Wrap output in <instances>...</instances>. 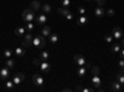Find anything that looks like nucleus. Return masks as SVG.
Returning <instances> with one entry per match:
<instances>
[{
    "instance_id": "obj_42",
    "label": "nucleus",
    "mask_w": 124,
    "mask_h": 92,
    "mask_svg": "<svg viewBox=\"0 0 124 92\" xmlns=\"http://www.w3.org/2000/svg\"><path fill=\"white\" fill-rule=\"evenodd\" d=\"M120 46H122V47H124V39L122 40V42H120Z\"/></svg>"
},
{
    "instance_id": "obj_18",
    "label": "nucleus",
    "mask_w": 124,
    "mask_h": 92,
    "mask_svg": "<svg viewBox=\"0 0 124 92\" xmlns=\"http://www.w3.org/2000/svg\"><path fill=\"white\" fill-rule=\"evenodd\" d=\"M15 34H16V36H23V35H25L26 34V29L25 27H16V30H15Z\"/></svg>"
},
{
    "instance_id": "obj_33",
    "label": "nucleus",
    "mask_w": 124,
    "mask_h": 92,
    "mask_svg": "<svg viewBox=\"0 0 124 92\" xmlns=\"http://www.w3.org/2000/svg\"><path fill=\"white\" fill-rule=\"evenodd\" d=\"M61 4L63 8H68L71 5V0H61Z\"/></svg>"
},
{
    "instance_id": "obj_5",
    "label": "nucleus",
    "mask_w": 124,
    "mask_h": 92,
    "mask_svg": "<svg viewBox=\"0 0 124 92\" xmlns=\"http://www.w3.org/2000/svg\"><path fill=\"white\" fill-rule=\"evenodd\" d=\"M30 45H32V34H31L30 31H26V34H25V40H24V42H23V46L26 47V46H30Z\"/></svg>"
},
{
    "instance_id": "obj_19",
    "label": "nucleus",
    "mask_w": 124,
    "mask_h": 92,
    "mask_svg": "<svg viewBox=\"0 0 124 92\" xmlns=\"http://www.w3.org/2000/svg\"><path fill=\"white\" fill-rule=\"evenodd\" d=\"M41 9H42V11H44L45 14H48V13L52 11V8H51V5H50V4H42Z\"/></svg>"
},
{
    "instance_id": "obj_16",
    "label": "nucleus",
    "mask_w": 124,
    "mask_h": 92,
    "mask_svg": "<svg viewBox=\"0 0 124 92\" xmlns=\"http://www.w3.org/2000/svg\"><path fill=\"white\" fill-rule=\"evenodd\" d=\"M87 23H88V17H87L86 15H81V16L78 17V20H77V25H79V26L86 25Z\"/></svg>"
},
{
    "instance_id": "obj_40",
    "label": "nucleus",
    "mask_w": 124,
    "mask_h": 92,
    "mask_svg": "<svg viewBox=\"0 0 124 92\" xmlns=\"http://www.w3.org/2000/svg\"><path fill=\"white\" fill-rule=\"evenodd\" d=\"M66 19H67V20H72V19H73V14H72V13H68V14L66 15Z\"/></svg>"
},
{
    "instance_id": "obj_30",
    "label": "nucleus",
    "mask_w": 124,
    "mask_h": 92,
    "mask_svg": "<svg viewBox=\"0 0 124 92\" xmlns=\"http://www.w3.org/2000/svg\"><path fill=\"white\" fill-rule=\"evenodd\" d=\"M14 82L13 81H8V82H5V87H6V90H13V87H14Z\"/></svg>"
},
{
    "instance_id": "obj_11",
    "label": "nucleus",
    "mask_w": 124,
    "mask_h": 92,
    "mask_svg": "<svg viewBox=\"0 0 124 92\" xmlns=\"http://www.w3.org/2000/svg\"><path fill=\"white\" fill-rule=\"evenodd\" d=\"M40 68H41V71H42V72H46V74H48L50 71H51V66H50V64L47 62V61H41Z\"/></svg>"
},
{
    "instance_id": "obj_27",
    "label": "nucleus",
    "mask_w": 124,
    "mask_h": 92,
    "mask_svg": "<svg viewBox=\"0 0 124 92\" xmlns=\"http://www.w3.org/2000/svg\"><path fill=\"white\" fill-rule=\"evenodd\" d=\"M116 80L118 81V82L120 84V85H124V74H118L117 75V77H116Z\"/></svg>"
},
{
    "instance_id": "obj_29",
    "label": "nucleus",
    "mask_w": 124,
    "mask_h": 92,
    "mask_svg": "<svg viewBox=\"0 0 124 92\" xmlns=\"http://www.w3.org/2000/svg\"><path fill=\"white\" fill-rule=\"evenodd\" d=\"M34 29H35V26H34L32 21H31V23H26V31L32 33V31H34Z\"/></svg>"
},
{
    "instance_id": "obj_34",
    "label": "nucleus",
    "mask_w": 124,
    "mask_h": 92,
    "mask_svg": "<svg viewBox=\"0 0 124 92\" xmlns=\"http://www.w3.org/2000/svg\"><path fill=\"white\" fill-rule=\"evenodd\" d=\"M78 14H81V15H85L86 14V9L83 8V6H78Z\"/></svg>"
},
{
    "instance_id": "obj_7",
    "label": "nucleus",
    "mask_w": 124,
    "mask_h": 92,
    "mask_svg": "<svg viewBox=\"0 0 124 92\" xmlns=\"http://www.w3.org/2000/svg\"><path fill=\"white\" fill-rule=\"evenodd\" d=\"M112 35L113 37H114V40H120L123 37V31H122V29L116 26L114 29H113V31H112Z\"/></svg>"
},
{
    "instance_id": "obj_3",
    "label": "nucleus",
    "mask_w": 124,
    "mask_h": 92,
    "mask_svg": "<svg viewBox=\"0 0 124 92\" xmlns=\"http://www.w3.org/2000/svg\"><path fill=\"white\" fill-rule=\"evenodd\" d=\"M101 84H102V80L99 77V74H93L92 75V85L94 86L96 88H99Z\"/></svg>"
},
{
    "instance_id": "obj_26",
    "label": "nucleus",
    "mask_w": 124,
    "mask_h": 92,
    "mask_svg": "<svg viewBox=\"0 0 124 92\" xmlns=\"http://www.w3.org/2000/svg\"><path fill=\"white\" fill-rule=\"evenodd\" d=\"M51 34V29L48 26H44L42 27V36H50Z\"/></svg>"
},
{
    "instance_id": "obj_31",
    "label": "nucleus",
    "mask_w": 124,
    "mask_h": 92,
    "mask_svg": "<svg viewBox=\"0 0 124 92\" xmlns=\"http://www.w3.org/2000/svg\"><path fill=\"white\" fill-rule=\"evenodd\" d=\"M119 70H120V72L122 74H124V59H120V61H119Z\"/></svg>"
},
{
    "instance_id": "obj_28",
    "label": "nucleus",
    "mask_w": 124,
    "mask_h": 92,
    "mask_svg": "<svg viewBox=\"0 0 124 92\" xmlns=\"http://www.w3.org/2000/svg\"><path fill=\"white\" fill-rule=\"evenodd\" d=\"M11 55H13V50H10V49H6V50L4 51V54H3V56H4L5 59L11 57Z\"/></svg>"
},
{
    "instance_id": "obj_2",
    "label": "nucleus",
    "mask_w": 124,
    "mask_h": 92,
    "mask_svg": "<svg viewBox=\"0 0 124 92\" xmlns=\"http://www.w3.org/2000/svg\"><path fill=\"white\" fill-rule=\"evenodd\" d=\"M88 68H92V65H91V62H88V61H87V64H86L85 66H79V67L77 68V75H78L79 77L85 76Z\"/></svg>"
},
{
    "instance_id": "obj_23",
    "label": "nucleus",
    "mask_w": 124,
    "mask_h": 92,
    "mask_svg": "<svg viewBox=\"0 0 124 92\" xmlns=\"http://www.w3.org/2000/svg\"><path fill=\"white\" fill-rule=\"evenodd\" d=\"M48 57H50V55H48L47 51H42V52L40 54V60H41V61H47Z\"/></svg>"
},
{
    "instance_id": "obj_22",
    "label": "nucleus",
    "mask_w": 124,
    "mask_h": 92,
    "mask_svg": "<svg viewBox=\"0 0 124 92\" xmlns=\"http://www.w3.org/2000/svg\"><path fill=\"white\" fill-rule=\"evenodd\" d=\"M5 66L6 67H9V68H13L14 66H15V61L13 60V59H6V61H5Z\"/></svg>"
},
{
    "instance_id": "obj_10",
    "label": "nucleus",
    "mask_w": 124,
    "mask_h": 92,
    "mask_svg": "<svg viewBox=\"0 0 124 92\" xmlns=\"http://www.w3.org/2000/svg\"><path fill=\"white\" fill-rule=\"evenodd\" d=\"M10 76V68L9 67H3L1 70H0V78L1 80H6L8 77Z\"/></svg>"
},
{
    "instance_id": "obj_17",
    "label": "nucleus",
    "mask_w": 124,
    "mask_h": 92,
    "mask_svg": "<svg viewBox=\"0 0 124 92\" xmlns=\"http://www.w3.org/2000/svg\"><path fill=\"white\" fill-rule=\"evenodd\" d=\"M120 42H116V44H113L112 45V52H114V54H119V51H120Z\"/></svg>"
},
{
    "instance_id": "obj_41",
    "label": "nucleus",
    "mask_w": 124,
    "mask_h": 92,
    "mask_svg": "<svg viewBox=\"0 0 124 92\" xmlns=\"http://www.w3.org/2000/svg\"><path fill=\"white\" fill-rule=\"evenodd\" d=\"M119 55H120V59H124V47H120Z\"/></svg>"
},
{
    "instance_id": "obj_14",
    "label": "nucleus",
    "mask_w": 124,
    "mask_h": 92,
    "mask_svg": "<svg viewBox=\"0 0 124 92\" xmlns=\"http://www.w3.org/2000/svg\"><path fill=\"white\" fill-rule=\"evenodd\" d=\"M94 15L97 16V17H103L106 15V11L103 10V6H97L96 9H94Z\"/></svg>"
},
{
    "instance_id": "obj_20",
    "label": "nucleus",
    "mask_w": 124,
    "mask_h": 92,
    "mask_svg": "<svg viewBox=\"0 0 124 92\" xmlns=\"http://www.w3.org/2000/svg\"><path fill=\"white\" fill-rule=\"evenodd\" d=\"M48 39H50L51 44H57V41H58V35H57V34H52V33H51V34H50V36H48Z\"/></svg>"
},
{
    "instance_id": "obj_6",
    "label": "nucleus",
    "mask_w": 124,
    "mask_h": 92,
    "mask_svg": "<svg viewBox=\"0 0 124 92\" xmlns=\"http://www.w3.org/2000/svg\"><path fill=\"white\" fill-rule=\"evenodd\" d=\"M75 62H76L78 66H85V65L87 64V61H86V59H85L83 55L77 54V55L75 56Z\"/></svg>"
},
{
    "instance_id": "obj_4",
    "label": "nucleus",
    "mask_w": 124,
    "mask_h": 92,
    "mask_svg": "<svg viewBox=\"0 0 124 92\" xmlns=\"http://www.w3.org/2000/svg\"><path fill=\"white\" fill-rule=\"evenodd\" d=\"M24 80H25V75L21 74V72H17V74H15L14 77H13V82H14L15 85H20V84H23Z\"/></svg>"
},
{
    "instance_id": "obj_35",
    "label": "nucleus",
    "mask_w": 124,
    "mask_h": 92,
    "mask_svg": "<svg viewBox=\"0 0 124 92\" xmlns=\"http://www.w3.org/2000/svg\"><path fill=\"white\" fill-rule=\"evenodd\" d=\"M94 3L98 5V6H103L106 4V0H94Z\"/></svg>"
},
{
    "instance_id": "obj_8",
    "label": "nucleus",
    "mask_w": 124,
    "mask_h": 92,
    "mask_svg": "<svg viewBox=\"0 0 124 92\" xmlns=\"http://www.w3.org/2000/svg\"><path fill=\"white\" fill-rule=\"evenodd\" d=\"M35 20H36V24L42 25V24H46L47 23V16H46V14H39L35 17Z\"/></svg>"
},
{
    "instance_id": "obj_38",
    "label": "nucleus",
    "mask_w": 124,
    "mask_h": 92,
    "mask_svg": "<svg viewBox=\"0 0 124 92\" xmlns=\"http://www.w3.org/2000/svg\"><path fill=\"white\" fill-rule=\"evenodd\" d=\"M92 74H99V67L98 66L92 67Z\"/></svg>"
},
{
    "instance_id": "obj_15",
    "label": "nucleus",
    "mask_w": 124,
    "mask_h": 92,
    "mask_svg": "<svg viewBox=\"0 0 124 92\" xmlns=\"http://www.w3.org/2000/svg\"><path fill=\"white\" fill-rule=\"evenodd\" d=\"M41 40H42V36L36 35L35 37H32V45L36 46L37 49H40V46H41Z\"/></svg>"
},
{
    "instance_id": "obj_13",
    "label": "nucleus",
    "mask_w": 124,
    "mask_h": 92,
    "mask_svg": "<svg viewBox=\"0 0 124 92\" xmlns=\"http://www.w3.org/2000/svg\"><path fill=\"white\" fill-rule=\"evenodd\" d=\"M30 9H32L34 11H39V10L41 9L40 1H37V0H32V1L30 3Z\"/></svg>"
},
{
    "instance_id": "obj_37",
    "label": "nucleus",
    "mask_w": 124,
    "mask_h": 92,
    "mask_svg": "<svg viewBox=\"0 0 124 92\" xmlns=\"http://www.w3.org/2000/svg\"><path fill=\"white\" fill-rule=\"evenodd\" d=\"M46 46V40H45V36H42V40H41V46L40 49H44Z\"/></svg>"
},
{
    "instance_id": "obj_9",
    "label": "nucleus",
    "mask_w": 124,
    "mask_h": 92,
    "mask_svg": "<svg viewBox=\"0 0 124 92\" xmlns=\"http://www.w3.org/2000/svg\"><path fill=\"white\" fill-rule=\"evenodd\" d=\"M32 81H34V84L36 86H42L44 85V78H42V76H40L39 74H35L32 76Z\"/></svg>"
},
{
    "instance_id": "obj_21",
    "label": "nucleus",
    "mask_w": 124,
    "mask_h": 92,
    "mask_svg": "<svg viewBox=\"0 0 124 92\" xmlns=\"http://www.w3.org/2000/svg\"><path fill=\"white\" fill-rule=\"evenodd\" d=\"M57 13H58L60 15H62V16H66V15L70 13V10H68L67 8H63V6H62V8L57 9Z\"/></svg>"
},
{
    "instance_id": "obj_36",
    "label": "nucleus",
    "mask_w": 124,
    "mask_h": 92,
    "mask_svg": "<svg viewBox=\"0 0 124 92\" xmlns=\"http://www.w3.org/2000/svg\"><path fill=\"white\" fill-rule=\"evenodd\" d=\"M106 14H107L108 16H110V17H112V16H114V15H116V11H114V10H113V9H109L108 11L106 13Z\"/></svg>"
},
{
    "instance_id": "obj_32",
    "label": "nucleus",
    "mask_w": 124,
    "mask_h": 92,
    "mask_svg": "<svg viewBox=\"0 0 124 92\" xmlns=\"http://www.w3.org/2000/svg\"><path fill=\"white\" fill-rule=\"evenodd\" d=\"M76 90L77 91H82V92H92L93 91V88H83V87H81V86H77Z\"/></svg>"
},
{
    "instance_id": "obj_43",
    "label": "nucleus",
    "mask_w": 124,
    "mask_h": 92,
    "mask_svg": "<svg viewBox=\"0 0 124 92\" xmlns=\"http://www.w3.org/2000/svg\"><path fill=\"white\" fill-rule=\"evenodd\" d=\"M85 1H92V0H85Z\"/></svg>"
},
{
    "instance_id": "obj_1",
    "label": "nucleus",
    "mask_w": 124,
    "mask_h": 92,
    "mask_svg": "<svg viewBox=\"0 0 124 92\" xmlns=\"http://www.w3.org/2000/svg\"><path fill=\"white\" fill-rule=\"evenodd\" d=\"M21 17H23V21L31 23V21H34V20H35L36 15H35V11H34L32 9H25L24 11H23Z\"/></svg>"
},
{
    "instance_id": "obj_39",
    "label": "nucleus",
    "mask_w": 124,
    "mask_h": 92,
    "mask_svg": "<svg viewBox=\"0 0 124 92\" xmlns=\"http://www.w3.org/2000/svg\"><path fill=\"white\" fill-rule=\"evenodd\" d=\"M40 64H41V60L40 59H35L34 60V65L35 66H40Z\"/></svg>"
},
{
    "instance_id": "obj_12",
    "label": "nucleus",
    "mask_w": 124,
    "mask_h": 92,
    "mask_svg": "<svg viewBox=\"0 0 124 92\" xmlns=\"http://www.w3.org/2000/svg\"><path fill=\"white\" fill-rule=\"evenodd\" d=\"M110 90L114 91V92H120L122 91V85L118 82V81H112L110 82Z\"/></svg>"
},
{
    "instance_id": "obj_24",
    "label": "nucleus",
    "mask_w": 124,
    "mask_h": 92,
    "mask_svg": "<svg viewBox=\"0 0 124 92\" xmlns=\"http://www.w3.org/2000/svg\"><path fill=\"white\" fill-rule=\"evenodd\" d=\"M15 54H16V56H24V55H25L24 47H16V49H15Z\"/></svg>"
},
{
    "instance_id": "obj_25",
    "label": "nucleus",
    "mask_w": 124,
    "mask_h": 92,
    "mask_svg": "<svg viewBox=\"0 0 124 92\" xmlns=\"http://www.w3.org/2000/svg\"><path fill=\"white\" fill-rule=\"evenodd\" d=\"M104 40H106V42L112 44V42H113V40H114V37H113L112 34H106V35H104Z\"/></svg>"
}]
</instances>
